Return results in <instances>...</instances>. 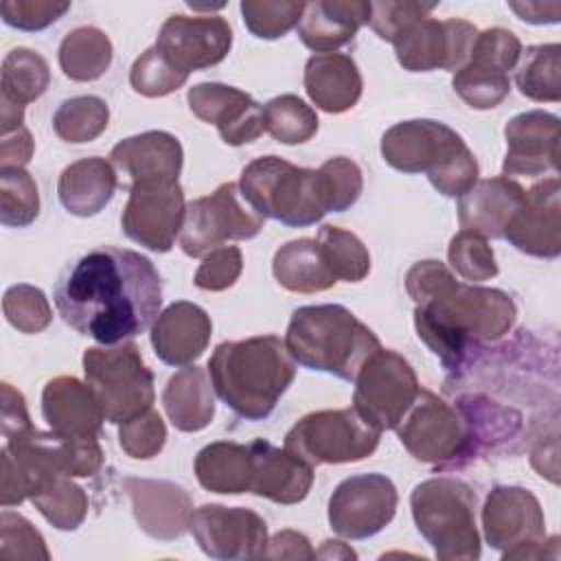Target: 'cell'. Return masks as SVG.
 <instances>
[{"mask_svg": "<svg viewBox=\"0 0 561 561\" xmlns=\"http://www.w3.org/2000/svg\"><path fill=\"white\" fill-rule=\"evenodd\" d=\"M484 535L497 550L517 546L511 557H526V546H537L543 539V515L533 493L519 486H497L484 504Z\"/></svg>", "mask_w": 561, "mask_h": 561, "instance_id": "cell-18", "label": "cell"}, {"mask_svg": "<svg viewBox=\"0 0 561 561\" xmlns=\"http://www.w3.org/2000/svg\"><path fill=\"white\" fill-rule=\"evenodd\" d=\"M184 193L178 180L136 182L121 217L125 234L153 250L169 252L184 224Z\"/></svg>", "mask_w": 561, "mask_h": 561, "instance_id": "cell-14", "label": "cell"}, {"mask_svg": "<svg viewBox=\"0 0 561 561\" xmlns=\"http://www.w3.org/2000/svg\"><path fill=\"white\" fill-rule=\"evenodd\" d=\"M31 502L55 528L61 530H75L83 522L88 508L83 489L66 480V476H57L55 480H50L42 491L31 497Z\"/></svg>", "mask_w": 561, "mask_h": 561, "instance_id": "cell-41", "label": "cell"}, {"mask_svg": "<svg viewBox=\"0 0 561 561\" xmlns=\"http://www.w3.org/2000/svg\"><path fill=\"white\" fill-rule=\"evenodd\" d=\"M42 412L50 430L68 440H96L103 410L90 386L75 377H57L46 383Z\"/></svg>", "mask_w": 561, "mask_h": 561, "instance_id": "cell-22", "label": "cell"}, {"mask_svg": "<svg viewBox=\"0 0 561 561\" xmlns=\"http://www.w3.org/2000/svg\"><path fill=\"white\" fill-rule=\"evenodd\" d=\"M506 70L500 59L473 44L469 61L454 75V90L476 110L495 107L511 90Z\"/></svg>", "mask_w": 561, "mask_h": 561, "instance_id": "cell-34", "label": "cell"}, {"mask_svg": "<svg viewBox=\"0 0 561 561\" xmlns=\"http://www.w3.org/2000/svg\"><path fill=\"white\" fill-rule=\"evenodd\" d=\"M294 357L276 335L221 342L208 362L217 397L248 421L272 414L276 401L294 381Z\"/></svg>", "mask_w": 561, "mask_h": 561, "instance_id": "cell-3", "label": "cell"}, {"mask_svg": "<svg viewBox=\"0 0 561 561\" xmlns=\"http://www.w3.org/2000/svg\"><path fill=\"white\" fill-rule=\"evenodd\" d=\"M107 103L99 96H75L64 101L55 116L53 127L59 138L68 142H90L107 127Z\"/></svg>", "mask_w": 561, "mask_h": 561, "instance_id": "cell-39", "label": "cell"}, {"mask_svg": "<svg viewBox=\"0 0 561 561\" xmlns=\"http://www.w3.org/2000/svg\"><path fill=\"white\" fill-rule=\"evenodd\" d=\"M278 285L298 294L324 291L337 283L318 239L289 241L276 250L272 263Z\"/></svg>", "mask_w": 561, "mask_h": 561, "instance_id": "cell-31", "label": "cell"}, {"mask_svg": "<svg viewBox=\"0 0 561 561\" xmlns=\"http://www.w3.org/2000/svg\"><path fill=\"white\" fill-rule=\"evenodd\" d=\"M412 515L419 533L438 559H478L476 493L460 480L432 478L412 491Z\"/></svg>", "mask_w": 561, "mask_h": 561, "instance_id": "cell-7", "label": "cell"}, {"mask_svg": "<svg viewBox=\"0 0 561 561\" xmlns=\"http://www.w3.org/2000/svg\"><path fill=\"white\" fill-rule=\"evenodd\" d=\"M383 160L403 173H427L447 197H462L478 180V162L465 140L445 123L416 118L397 123L381 138Z\"/></svg>", "mask_w": 561, "mask_h": 561, "instance_id": "cell-5", "label": "cell"}, {"mask_svg": "<svg viewBox=\"0 0 561 561\" xmlns=\"http://www.w3.org/2000/svg\"><path fill=\"white\" fill-rule=\"evenodd\" d=\"M129 81L131 88L138 94L145 96H164L178 88L184 85L186 75L178 72L175 68H171L162 55L151 46L149 50H145L131 66L129 72Z\"/></svg>", "mask_w": 561, "mask_h": 561, "instance_id": "cell-46", "label": "cell"}, {"mask_svg": "<svg viewBox=\"0 0 561 561\" xmlns=\"http://www.w3.org/2000/svg\"><path fill=\"white\" fill-rule=\"evenodd\" d=\"M261 217L243 197L239 184L226 182L215 193L186 206L180 245L188 256L213 252L228 239H252L261 232Z\"/></svg>", "mask_w": 561, "mask_h": 561, "instance_id": "cell-10", "label": "cell"}, {"mask_svg": "<svg viewBox=\"0 0 561 561\" xmlns=\"http://www.w3.org/2000/svg\"><path fill=\"white\" fill-rule=\"evenodd\" d=\"M327 178H329V186H331V195H333V213H342L346 208H351L359 193H362V171L359 167L344 158H331L322 164Z\"/></svg>", "mask_w": 561, "mask_h": 561, "instance_id": "cell-51", "label": "cell"}, {"mask_svg": "<svg viewBox=\"0 0 561 561\" xmlns=\"http://www.w3.org/2000/svg\"><path fill=\"white\" fill-rule=\"evenodd\" d=\"M48 64L28 48H13L2 61V96L20 105L39 99L48 88Z\"/></svg>", "mask_w": 561, "mask_h": 561, "instance_id": "cell-36", "label": "cell"}, {"mask_svg": "<svg viewBox=\"0 0 561 561\" xmlns=\"http://www.w3.org/2000/svg\"><path fill=\"white\" fill-rule=\"evenodd\" d=\"M263 127L278 142L298 145L318 131V116L302 99L283 94L263 105Z\"/></svg>", "mask_w": 561, "mask_h": 561, "instance_id": "cell-38", "label": "cell"}, {"mask_svg": "<svg viewBox=\"0 0 561 561\" xmlns=\"http://www.w3.org/2000/svg\"><path fill=\"white\" fill-rule=\"evenodd\" d=\"M370 22V2L318 0L305 4L298 22V35L316 53H333L348 44L359 26Z\"/></svg>", "mask_w": 561, "mask_h": 561, "instance_id": "cell-26", "label": "cell"}, {"mask_svg": "<svg viewBox=\"0 0 561 561\" xmlns=\"http://www.w3.org/2000/svg\"><path fill=\"white\" fill-rule=\"evenodd\" d=\"M476 37V26L465 20L438 22L427 15L403 26L392 44L399 64L410 72L460 70L471 57Z\"/></svg>", "mask_w": 561, "mask_h": 561, "instance_id": "cell-13", "label": "cell"}, {"mask_svg": "<svg viewBox=\"0 0 561 561\" xmlns=\"http://www.w3.org/2000/svg\"><path fill=\"white\" fill-rule=\"evenodd\" d=\"M285 346L300 366L344 381H355L368 357L381 348L377 335L342 305L296 309Z\"/></svg>", "mask_w": 561, "mask_h": 561, "instance_id": "cell-4", "label": "cell"}, {"mask_svg": "<svg viewBox=\"0 0 561 561\" xmlns=\"http://www.w3.org/2000/svg\"><path fill=\"white\" fill-rule=\"evenodd\" d=\"M232 46V31L219 15H171L153 44L162 59L186 75L219 64Z\"/></svg>", "mask_w": 561, "mask_h": 561, "instance_id": "cell-16", "label": "cell"}, {"mask_svg": "<svg viewBox=\"0 0 561 561\" xmlns=\"http://www.w3.org/2000/svg\"><path fill=\"white\" fill-rule=\"evenodd\" d=\"M129 495L134 497V513L140 526L160 539H173L184 533L191 517L188 495L169 482L125 480Z\"/></svg>", "mask_w": 561, "mask_h": 561, "instance_id": "cell-28", "label": "cell"}, {"mask_svg": "<svg viewBox=\"0 0 561 561\" xmlns=\"http://www.w3.org/2000/svg\"><path fill=\"white\" fill-rule=\"evenodd\" d=\"M83 370L105 421L123 425L153 403V375L142 364L136 344L127 342L114 348H88Z\"/></svg>", "mask_w": 561, "mask_h": 561, "instance_id": "cell-8", "label": "cell"}, {"mask_svg": "<svg viewBox=\"0 0 561 561\" xmlns=\"http://www.w3.org/2000/svg\"><path fill=\"white\" fill-rule=\"evenodd\" d=\"M524 195L526 191L504 175L482 180L460 197V226L480 237L504 239V228L522 206Z\"/></svg>", "mask_w": 561, "mask_h": 561, "instance_id": "cell-27", "label": "cell"}, {"mask_svg": "<svg viewBox=\"0 0 561 561\" xmlns=\"http://www.w3.org/2000/svg\"><path fill=\"white\" fill-rule=\"evenodd\" d=\"M305 90L324 112H344L362 94V77L355 61L340 53H318L305 66Z\"/></svg>", "mask_w": 561, "mask_h": 561, "instance_id": "cell-29", "label": "cell"}, {"mask_svg": "<svg viewBox=\"0 0 561 561\" xmlns=\"http://www.w3.org/2000/svg\"><path fill=\"white\" fill-rule=\"evenodd\" d=\"M239 188L261 215L291 228H305L333 210V195L324 169H300L278 156L252 160Z\"/></svg>", "mask_w": 561, "mask_h": 561, "instance_id": "cell-6", "label": "cell"}, {"mask_svg": "<svg viewBox=\"0 0 561 561\" xmlns=\"http://www.w3.org/2000/svg\"><path fill=\"white\" fill-rule=\"evenodd\" d=\"M2 307L7 320L22 333H37L50 322V307L44 291L31 285L9 287Z\"/></svg>", "mask_w": 561, "mask_h": 561, "instance_id": "cell-44", "label": "cell"}, {"mask_svg": "<svg viewBox=\"0 0 561 561\" xmlns=\"http://www.w3.org/2000/svg\"><path fill=\"white\" fill-rule=\"evenodd\" d=\"M31 427L33 425L28 421L22 394L15 392L9 383H2V434H4V438L18 436Z\"/></svg>", "mask_w": 561, "mask_h": 561, "instance_id": "cell-53", "label": "cell"}, {"mask_svg": "<svg viewBox=\"0 0 561 561\" xmlns=\"http://www.w3.org/2000/svg\"><path fill=\"white\" fill-rule=\"evenodd\" d=\"M195 473L204 489L215 493H243L252 484L250 445L213 443L195 458Z\"/></svg>", "mask_w": 561, "mask_h": 561, "instance_id": "cell-33", "label": "cell"}, {"mask_svg": "<svg viewBox=\"0 0 561 561\" xmlns=\"http://www.w3.org/2000/svg\"><path fill=\"white\" fill-rule=\"evenodd\" d=\"M379 430L355 408L313 412L285 436V449L307 465L353 462L370 456L379 445Z\"/></svg>", "mask_w": 561, "mask_h": 561, "instance_id": "cell-9", "label": "cell"}, {"mask_svg": "<svg viewBox=\"0 0 561 561\" xmlns=\"http://www.w3.org/2000/svg\"><path fill=\"white\" fill-rule=\"evenodd\" d=\"M318 243L337 278L357 283L368 274L370 254L353 232L337 226H324L318 232Z\"/></svg>", "mask_w": 561, "mask_h": 561, "instance_id": "cell-40", "label": "cell"}, {"mask_svg": "<svg viewBox=\"0 0 561 561\" xmlns=\"http://www.w3.org/2000/svg\"><path fill=\"white\" fill-rule=\"evenodd\" d=\"M213 322L208 313L186 300L169 305L156 320L151 344L156 355L169 366L195 362L208 346Z\"/></svg>", "mask_w": 561, "mask_h": 561, "instance_id": "cell-24", "label": "cell"}, {"mask_svg": "<svg viewBox=\"0 0 561 561\" xmlns=\"http://www.w3.org/2000/svg\"><path fill=\"white\" fill-rule=\"evenodd\" d=\"M0 522H2V539H15L18 543H22L24 557H37L39 554V557L48 559V552L44 548V539L22 515L4 511Z\"/></svg>", "mask_w": 561, "mask_h": 561, "instance_id": "cell-52", "label": "cell"}, {"mask_svg": "<svg viewBox=\"0 0 561 561\" xmlns=\"http://www.w3.org/2000/svg\"><path fill=\"white\" fill-rule=\"evenodd\" d=\"M504 239H508L517 250L554 259L561 250L559 239V180H550L533 186L522 206L508 219L504 228Z\"/></svg>", "mask_w": 561, "mask_h": 561, "instance_id": "cell-20", "label": "cell"}, {"mask_svg": "<svg viewBox=\"0 0 561 561\" xmlns=\"http://www.w3.org/2000/svg\"><path fill=\"white\" fill-rule=\"evenodd\" d=\"M162 403L171 423L182 432H197L206 427L215 414L208 377L197 366L184 368L169 379Z\"/></svg>", "mask_w": 561, "mask_h": 561, "instance_id": "cell-32", "label": "cell"}, {"mask_svg": "<svg viewBox=\"0 0 561 561\" xmlns=\"http://www.w3.org/2000/svg\"><path fill=\"white\" fill-rule=\"evenodd\" d=\"M112 164L136 182L178 180L182 169V147L175 136L167 131H145L121 140L112 153Z\"/></svg>", "mask_w": 561, "mask_h": 561, "instance_id": "cell-25", "label": "cell"}, {"mask_svg": "<svg viewBox=\"0 0 561 561\" xmlns=\"http://www.w3.org/2000/svg\"><path fill=\"white\" fill-rule=\"evenodd\" d=\"M508 7L519 15V20L524 22H533V24H550V22H559V13H561V4L559 2H508Z\"/></svg>", "mask_w": 561, "mask_h": 561, "instance_id": "cell-55", "label": "cell"}, {"mask_svg": "<svg viewBox=\"0 0 561 561\" xmlns=\"http://www.w3.org/2000/svg\"><path fill=\"white\" fill-rule=\"evenodd\" d=\"M164 438V423L153 410H147L145 414L123 423L121 427V447L131 458H151L162 449Z\"/></svg>", "mask_w": 561, "mask_h": 561, "instance_id": "cell-47", "label": "cell"}, {"mask_svg": "<svg viewBox=\"0 0 561 561\" xmlns=\"http://www.w3.org/2000/svg\"><path fill=\"white\" fill-rule=\"evenodd\" d=\"M394 430L416 460L445 467L465 458V419L430 390H419L412 408Z\"/></svg>", "mask_w": 561, "mask_h": 561, "instance_id": "cell-12", "label": "cell"}, {"mask_svg": "<svg viewBox=\"0 0 561 561\" xmlns=\"http://www.w3.org/2000/svg\"><path fill=\"white\" fill-rule=\"evenodd\" d=\"M504 178L508 175H541L557 171L559 118L554 114L535 110L508 121L506 129Z\"/></svg>", "mask_w": 561, "mask_h": 561, "instance_id": "cell-21", "label": "cell"}, {"mask_svg": "<svg viewBox=\"0 0 561 561\" xmlns=\"http://www.w3.org/2000/svg\"><path fill=\"white\" fill-rule=\"evenodd\" d=\"M515 81L519 92L533 101H559V44L526 48Z\"/></svg>", "mask_w": 561, "mask_h": 561, "instance_id": "cell-37", "label": "cell"}, {"mask_svg": "<svg viewBox=\"0 0 561 561\" xmlns=\"http://www.w3.org/2000/svg\"><path fill=\"white\" fill-rule=\"evenodd\" d=\"M116 173L103 158H85L64 169L59 178V202L77 217H92L105 208L116 191Z\"/></svg>", "mask_w": 561, "mask_h": 561, "instance_id": "cell-30", "label": "cell"}, {"mask_svg": "<svg viewBox=\"0 0 561 561\" xmlns=\"http://www.w3.org/2000/svg\"><path fill=\"white\" fill-rule=\"evenodd\" d=\"M53 300L68 327L114 346L145 333L158 320L162 280L140 252L101 245L66 265Z\"/></svg>", "mask_w": 561, "mask_h": 561, "instance_id": "cell-1", "label": "cell"}, {"mask_svg": "<svg viewBox=\"0 0 561 561\" xmlns=\"http://www.w3.org/2000/svg\"><path fill=\"white\" fill-rule=\"evenodd\" d=\"M31 153H33V140L26 127H18L9 134H2V145H0L2 169L26 164L31 160Z\"/></svg>", "mask_w": 561, "mask_h": 561, "instance_id": "cell-54", "label": "cell"}, {"mask_svg": "<svg viewBox=\"0 0 561 561\" xmlns=\"http://www.w3.org/2000/svg\"><path fill=\"white\" fill-rule=\"evenodd\" d=\"M355 410L379 432L394 430L412 408L419 383L410 364L394 351L379 348L355 379Z\"/></svg>", "mask_w": 561, "mask_h": 561, "instance_id": "cell-11", "label": "cell"}, {"mask_svg": "<svg viewBox=\"0 0 561 561\" xmlns=\"http://www.w3.org/2000/svg\"><path fill=\"white\" fill-rule=\"evenodd\" d=\"M70 2H42V0H4L0 4L2 20L20 31H42L57 22Z\"/></svg>", "mask_w": 561, "mask_h": 561, "instance_id": "cell-48", "label": "cell"}, {"mask_svg": "<svg viewBox=\"0 0 561 561\" xmlns=\"http://www.w3.org/2000/svg\"><path fill=\"white\" fill-rule=\"evenodd\" d=\"M188 530L199 548L215 559L265 557L267 528L250 508H228L219 504L199 506L188 517Z\"/></svg>", "mask_w": 561, "mask_h": 561, "instance_id": "cell-17", "label": "cell"}, {"mask_svg": "<svg viewBox=\"0 0 561 561\" xmlns=\"http://www.w3.org/2000/svg\"><path fill=\"white\" fill-rule=\"evenodd\" d=\"M397 511V489L381 473L351 476L329 500L331 528L348 539H368L386 528Z\"/></svg>", "mask_w": 561, "mask_h": 561, "instance_id": "cell-15", "label": "cell"}, {"mask_svg": "<svg viewBox=\"0 0 561 561\" xmlns=\"http://www.w3.org/2000/svg\"><path fill=\"white\" fill-rule=\"evenodd\" d=\"M405 287L416 300L419 337L447 370L462 366L469 344L500 337L515 320V305L504 291L462 285L438 261H419Z\"/></svg>", "mask_w": 561, "mask_h": 561, "instance_id": "cell-2", "label": "cell"}, {"mask_svg": "<svg viewBox=\"0 0 561 561\" xmlns=\"http://www.w3.org/2000/svg\"><path fill=\"white\" fill-rule=\"evenodd\" d=\"M112 61V44L107 35L92 26L68 33L59 46V64L66 77L75 81L99 79Z\"/></svg>", "mask_w": 561, "mask_h": 561, "instance_id": "cell-35", "label": "cell"}, {"mask_svg": "<svg viewBox=\"0 0 561 561\" xmlns=\"http://www.w3.org/2000/svg\"><path fill=\"white\" fill-rule=\"evenodd\" d=\"M241 274V250L234 245L215 248L195 272V285L208 291L230 287Z\"/></svg>", "mask_w": 561, "mask_h": 561, "instance_id": "cell-50", "label": "cell"}, {"mask_svg": "<svg viewBox=\"0 0 561 561\" xmlns=\"http://www.w3.org/2000/svg\"><path fill=\"white\" fill-rule=\"evenodd\" d=\"M191 112L213 123L226 145L252 142L263 134V107L248 94L224 83H199L188 90Z\"/></svg>", "mask_w": 561, "mask_h": 561, "instance_id": "cell-19", "label": "cell"}, {"mask_svg": "<svg viewBox=\"0 0 561 561\" xmlns=\"http://www.w3.org/2000/svg\"><path fill=\"white\" fill-rule=\"evenodd\" d=\"M434 9L436 4H423V2H370L368 24L381 39L392 42L403 26H408L419 18H427Z\"/></svg>", "mask_w": 561, "mask_h": 561, "instance_id": "cell-49", "label": "cell"}, {"mask_svg": "<svg viewBox=\"0 0 561 561\" xmlns=\"http://www.w3.org/2000/svg\"><path fill=\"white\" fill-rule=\"evenodd\" d=\"M250 451L252 493L278 504H296L307 497L313 482L311 465H307L289 449H278L263 438L252 440Z\"/></svg>", "mask_w": 561, "mask_h": 561, "instance_id": "cell-23", "label": "cell"}, {"mask_svg": "<svg viewBox=\"0 0 561 561\" xmlns=\"http://www.w3.org/2000/svg\"><path fill=\"white\" fill-rule=\"evenodd\" d=\"M39 213L37 184L22 167L0 171V221L4 226H28Z\"/></svg>", "mask_w": 561, "mask_h": 561, "instance_id": "cell-42", "label": "cell"}, {"mask_svg": "<svg viewBox=\"0 0 561 561\" xmlns=\"http://www.w3.org/2000/svg\"><path fill=\"white\" fill-rule=\"evenodd\" d=\"M305 13V2H285V0H263L241 2V15L248 31L261 39H276L291 31Z\"/></svg>", "mask_w": 561, "mask_h": 561, "instance_id": "cell-43", "label": "cell"}, {"mask_svg": "<svg viewBox=\"0 0 561 561\" xmlns=\"http://www.w3.org/2000/svg\"><path fill=\"white\" fill-rule=\"evenodd\" d=\"M449 263L467 280H486L497 274L493 250L484 237L462 230L449 243Z\"/></svg>", "mask_w": 561, "mask_h": 561, "instance_id": "cell-45", "label": "cell"}]
</instances>
